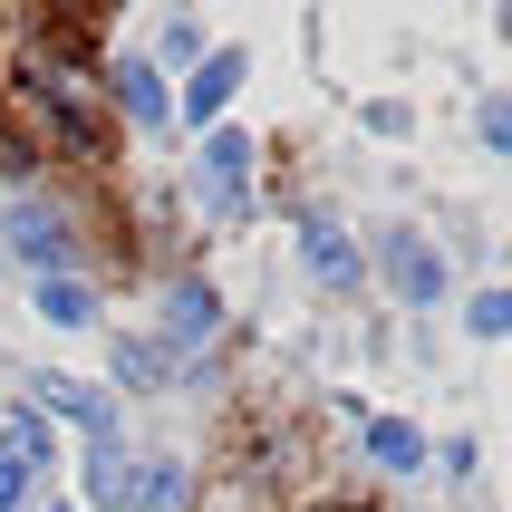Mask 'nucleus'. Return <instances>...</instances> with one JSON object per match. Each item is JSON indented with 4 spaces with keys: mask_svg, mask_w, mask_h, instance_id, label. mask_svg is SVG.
I'll return each mask as SVG.
<instances>
[{
    "mask_svg": "<svg viewBox=\"0 0 512 512\" xmlns=\"http://www.w3.org/2000/svg\"><path fill=\"white\" fill-rule=\"evenodd\" d=\"M174 503H184V464H174V455H145L136 464V512H174Z\"/></svg>",
    "mask_w": 512,
    "mask_h": 512,
    "instance_id": "14",
    "label": "nucleus"
},
{
    "mask_svg": "<svg viewBox=\"0 0 512 512\" xmlns=\"http://www.w3.org/2000/svg\"><path fill=\"white\" fill-rule=\"evenodd\" d=\"M165 58L194 78V68H203V20H165Z\"/></svg>",
    "mask_w": 512,
    "mask_h": 512,
    "instance_id": "19",
    "label": "nucleus"
},
{
    "mask_svg": "<svg viewBox=\"0 0 512 512\" xmlns=\"http://www.w3.org/2000/svg\"><path fill=\"white\" fill-rule=\"evenodd\" d=\"M300 261H310V281L339 290V300L368 281V252H358V242H348V223H329V213H310V223H300Z\"/></svg>",
    "mask_w": 512,
    "mask_h": 512,
    "instance_id": "6",
    "label": "nucleus"
},
{
    "mask_svg": "<svg viewBox=\"0 0 512 512\" xmlns=\"http://www.w3.org/2000/svg\"><path fill=\"white\" fill-rule=\"evenodd\" d=\"M493 29H503V39H512V0H503V10H493Z\"/></svg>",
    "mask_w": 512,
    "mask_h": 512,
    "instance_id": "21",
    "label": "nucleus"
},
{
    "mask_svg": "<svg viewBox=\"0 0 512 512\" xmlns=\"http://www.w3.org/2000/svg\"><path fill=\"white\" fill-rule=\"evenodd\" d=\"M368 271L387 290H397L406 310H435L445 290H455V261H445V242H426L416 223H377V242H368Z\"/></svg>",
    "mask_w": 512,
    "mask_h": 512,
    "instance_id": "1",
    "label": "nucleus"
},
{
    "mask_svg": "<svg viewBox=\"0 0 512 512\" xmlns=\"http://www.w3.org/2000/svg\"><path fill=\"white\" fill-rule=\"evenodd\" d=\"M0 445H10V455H29L39 474L58 464V435H49V416H0Z\"/></svg>",
    "mask_w": 512,
    "mask_h": 512,
    "instance_id": "15",
    "label": "nucleus"
},
{
    "mask_svg": "<svg viewBox=\"0 0 512 512\" xmlns=\"http://www.w3.org/2000/svg\"><path fill=\"white\" fill-rule=\"evenodd\" d=\"M435 464H445V484H474V435H445V455H435Z\"/></svg>",
    "mask_w": 512,
    "mask_h": 512,
    "instance_id": "20",
    "label": "nucleus"
},
{
    "mask_svg": "<svg viewBox=\"0 0 512 512\" xmlns=\"http://www.w3.org/2000/svg\"><path fill=\"white\" fill-rule=\"evenodd\" d=\"M29 310L49 319V329H97V290L78 271H58V281H29Z\"/></svg>",
    "mask_w": 512,
    "mask_h": 512,
    "instance_id": "10",
    "label": "nucleus"
},
{
    "mask_svg": "<svg viewBox=\"0 0 512 512\" xmlns=\"http://www.w3.org/2000/svg\"><path fill=\"white\" fill-rule=\"evenodd\" d=\"M464 339H512V281H484L464 300Z\"/></svg>",
    "mask_w": 512,
    "mask_h": 512,
    "instance_id": "13",
    "label": "nucleus"
},
{
    "mask_svg": "<svg viewBox=\"0 0 512 512\" xmlns=\"http://www.w3.org/2000/svg\"><path fill=\"white\" fill-rule=\"evenodd\" d=\"M252 165H261V145L242 136V126H213V136H203V194H213L223 223H242V203H252Z\"/></svg>",
    "mask_w": 512,
    "mask_h": 512,
    "instance_id": "4",
    "label": "nucleus"
},
{
    "mask_svg": "<svg viewBox=\"0 0 512 512\" xmlns=\"http://www.w3.org/2000/svg\"><path fill=\"white\" fill-rule=\"evenodd\" d=\"M29 512H78V503H29Z\"/></svg>",
    "mask_w": 512,
    "mask_h": 512,
    "instance_id": "22",
    "label": "nucleus"
},
{
    "mask_svg": "<svg viewBox=\"0 0 512 512\" xmlns=\"http://www.w3.org/2000/svg\"><path fill=\"white\" fill-rule=\"evenodd\" d=\"M358 445H368L377 474H426V464H435V445H426L416 416H358Z\"/></svg>",
    "mask_w": 512,
    "mask_h": 512,
    "instance_id": "8",
    "label": "nucleus"
},
{
    "mask_svg": "<svg viewBox=\"0 0 512 512\" xmlns=\"http://www.w3.org/2000/svg\"><path fill=\"white\" fill-rule=\"evenodd\" d=\"M242 78H252V58H242V49H203V68L184 78V97H174V116L213 136V116H223L232 97H242Z\"/></svg>",
    "mask_w": 512,
    "mask_h": 512,
    "instance_id": "5",
    "label": "nucleus"
},
{
    "mask_svg": "<svg viewBox=\"0 0 512 512\" xmlns=\"http://www.w3.org/2000/svg\"><path fill=\"white\" fill-rule=\"evenodd\" d=\"M474 136H484V155L512 165V97H474Z\"/></svg>",
    "mask_w": 512,
    "mask_h": 512,
    "instance_id": "16",
    "label": "nucleus"
},
{
    "mask_svg": "<svg viewBox=\"0 0 512 512\" xmlns=\"http://www.w3.org/2000/svg\"><path fill=\"white\" fill-rule=\"evenodd\" d=\"M0 261H29L39 281H58V271H78V242H68V223H58L49 203H10V223H0Z\"/></svg>",
    "mask_w": 512,
    "mask_h": 512,
    "instance_id": "2",
    "label": "nucleus"
},
{
    "mask_svg": "<svg viewBox=\"0 0 512 512\" xmlns=\"http://www.w3.org/2000/svg\"><path fill=\"white\" fill-rule=\"evenodd\" d=\"M358 126H368V136H406V126H416V107H406V97H368V107H358Z\"/></svg>",
    "mask_w": 512,
    "mask_h": 512,
    "instance_id": "18",
    "label": "nucleus"
},
{
    "mask_svg": "<svg viewBox=\"0 0 512 512\" xmlns=\"http://www.w3.org/2000/svg\"><path fill=\"white\" fill-rule=\"evenodd\" d=\"M87 503L97 512H136V455H116V435L87 445Z\"/></svg>",
    "mask_w": 512,
    "mask_h": 512,
    "instance_id": "11",
    "label": "nucleus"
},
{
    "mask_svg": "<svg viewBox=\"0 0 512 512\" xmlns=\"http://www.w3.org/2000/svg\"><path fill=\"white\" fill-rule=\"evenodd\" d=\"M29 416H68V426H87V445H107V435H116V397H107V387H87V377H68V368H39V377H29Z\"/></svg>",
    "mask_w": 512,
    "mask_h": 512,
    "instance_id": "3",
    "label": "nucleus"
},
{
    "mask_svg": "<svg viewBox=\"0 0 512 512\" xmlns=\"http://www.w3.org/2000/svg\"><path fill=\"white\" fill-rule=\"evenodd\" d=\"M174 377V348L165 339H116V387H136V397H155Z\"/></svg>",
    "mask_w": 512,
    "mask_h": 512,
    "instance_id": "12",
    "label": "nucleus"
},
{
    "mask_svg": "<svg viewBox=\"0 0 512 512\" xmlns=\"http://www.w3.org/2000/svg\"><path fill=\"white\" fill-rule=\"evenodd\" d=\"M29 493H39V464L0 445V512H29Z\"/></svg>",
    "mask_w": 512,
    "mask_h": 512,
    "instance_id": "17",
    "label": "nucleus"
},
{
    "mask_svg": "<svg viewBox=\"0 0 512 512\" xmlns=\"http://www.w3.org/2000/svg\"><path fill=\"white\" fill-rule=\"evenodd\" d=\"M107 97L116 107H126V126H145V136H155V126H174V97H165V68H155V58H116L107 68Z\"/></svg>",
    "mask_w": 512,
    "mask_h": 512,
    "instance_id": "7",
    "label": "nucleus"
},
{
    "mask_svg": "<svg viewBox=\"0 0 512 512\" xmlns=\"http://www.w3.org/2000/svg\"><path fill=\"white\" fill-rule=\"evenodd\" d=\"M213 329H223V300H213V281H174V290H165V348L184 358V348H203Z\"/></svg>",
    "mask_w": 512,
    "mask_h": 512,
    "instance_id": "9",
    "label": "nucleus"
}]
</instances>
